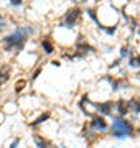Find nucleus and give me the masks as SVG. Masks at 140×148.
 Listing matches in <instances>:
<instances>
[{
    "label": "nucleus",
    "mask_w": 140,
    "mask_h": 148,
    "mask_svg": "<svg viewBox=\"0 0 140 148\" xmlns=\"http://www.w3.org/2000/svg\"><path fill=\"white\" fill-rule=\"evenodd\" d=\"M91 132H99V133H106L109 130L107 123L104 120L102 115H92L91 117V123H89Z\"/></svg>",
    "instance_id": "7ed1b4c3"
},
{
    "label": "nucleus",
    "mask_w": 140,
    "mask_h": 148,
    "mask_svg": "<svg viewBox=\"0 0 140 148\" xmlns=\"http://www.w3.org/2000/svg\"><path fill=\"white\" fill-rule=\"evenodd\" d=\"M114 109L119 112V115H127L129 114V109H127V102L124 101H119V102H114Z\"/></svg>",
    "instance_id": "423d86ee"
},
{
    "label": "nucleus",
    "mask_w": 140,
    "mask_h": 148,
    "mask_svg": "<svg viewBox=\"0 0 140 148\" xmlns=\"http://www.w3.org/2000/svg\"><path fill=\"white\" fill-rule=\"evenodd\" d=\"M35 145H36V148H54L53 145L49 142H46L43 137H40V135H35Z\"/></svg>",
    "instance_id": "0eeeda50"
},
{
    "label": "nucleus",
    "mask_w": 140,
    "mask_h": 148,
    "mask_svg": "<svg viewBox=\"0 0 140 148\" xmlns=\"http://www.w3.org/2000/svg\"><path fill=\"white\" fill-rule=\"evenodd\" d=\"M99 30L106 32L107 35H114V33L117 32V25H112V27H102V25H99Z\"/></svg>",
    "instance_id": "f8f14e48"
},
{
    "label": "nucleus",
    "mask_w": 140,
    "mask_h": 148,
    "mask_svg": "<svg viewBox=\"0 0 140 148\" xmlns=\"http://www.w3.org/2000/svg\"><path fill=\"white\" fill-rule=\"evenodd\" d=\"M18 143H20V138H15V140H13V142H12L10 148H18Z\"/></svg>",
    "instance_id": "f3484780"
},
{
    "label": "nucleus",
    "mask_w": 140,
    "mask_h": 148,
    "mask_svg": "<svg viewBox=\"0 0 140 148\" xmlns=\"http://www.w3.org/2000/svg\"><path fill=\"white\" fill-rule=\"evenodd\" d=\"M94 109H96L101 115H107V117H112V110H114V102H96V104H92Z\"/></svg>",
    "instance_id": "39448f33"
},
{
    "label": "nucleus",
    "mask_w": 140,
    "mask_h": 148,
    "mask_svg": "<svg viewBox=\"0 0 140 148\" xmlns=\"http://www.w3.org/2000/svg\"><path fill=\"white\" fill-rule=\"evenodd\" d=\"M8 77H10V73H8V71H5V73H0V86L3 84V82H7V81H8Z\"/></svg>",
    "instance_id": "2eb2a0df"
},
{
    "label": "nucleus",
    "mask_w": 140,
    "mask_h": 148,
    "mask_svg": "<svg viewBox=\"0 0 140 148\" xmlns=\"http://www.w3.org/2000/svg\"><path fill=\"white\" fill-rule=\"evenodd\" d=\"M40 73H41V68H38L36 71L33 73V77H32V81H35V79H36V77H38V74H40Z\"/></svg>",
    "instance_id": "a211bd4d"
},
{
    "label": "nucleus",
    "mask_w": 140,
    "mask_h": 148,
    "mask_svg": "<svg viewBox=\"0 0 140 148\" xmlns=\"http://www.w3.org/2000/svg\"><path fill=\"white\" fill-rule=\"evenodd\" d=\"M25 86H27V81H25V79H20V81L15 84V92H22V89L25 87Z\"/></svg>",
    "instance_id": "4468645a"
},
{
    "label": "nucleus",
    "mask_w": 140,
    "mask_h": 148,
    "mask_svg": "<svg viewBox=\"0 0 140 148\" xmlns=\"http://www.w3.org/2000/svg\"><path fill=\"white\" fill-rule=\"evenodd\" d=\"M110 133L117 140H125L134 133V127L132 123L127 122L124 117H112V127H110Z\"/></svg>",
    "instance_id": "f03ea898"
},
{
    "label": "nucleus",
    "mask_w": 140,
    "mask_h": 148,
    "mask_svg": "<svg viewBox=\"0 0 140 148\" xmlns=\"http://www.w3.org/2000/svg\"><path fill=\"white\" fill-rule=\"evenodd\" d=\"M129 66L130 68H140V54H137V56H130L129 58Z\"/></svg>",
    "instance_id": "9d476101"
},
{
    "label": "nucleus",
    "mask_w": 140,
    "mask_h": 148,
    "mask_svg": "<svg viewBox=\"0 0 140 148\" xmlns=\"http://www.w3.org/2000/svg\"><path fill=\"white\" fill-rule=\"evenodd\" d=\"M119 63H120V59H117V61H114V64H112V68H115V66H119Z\"/></svg>",
    "instance_id": "412c9836"
},
{
    "label": "nucleus",
    "mask_w": 140,
    "mask_h": 148,
    "mask_svg": "<svg viewBox=\"0 0 140 148\" xmlns=\"http://www.w3.org/2000/svg\"><path fill=\"white\" fill-rule=\"evenodd\" d=\"M63 148H66V147H65V145H63Z\"/></svg>",
    "instance_id": "5701e85b"
},
{
    "label": "nucleus",
    "mask_w": 140,
    "mask_h": 148,
    "mask_svg": "<svg viewBox=\"0 0 140 148\" xmlns=\"http://www.w3.org/2000/svg\"><path fill=\"white\" fill-rule=\"evenodd\" d=\"M120 56H122V58L129 56V49H127V48H122V49H120Z\"/></svg>",
    "instance_id": "dca6fc26"
},
{
    "label": "nucleus",
    "mask_w": 140,
    "mask_h": 148,
    "mask_svg": "<svg viewBox=\"0 0 140 148\" xmlns=\"http://www.w3.org/2000/svg\"><path fill=\"white\" fill-rule=\"evenodd\" d=\"M127 109H129V112L132 110L134 114H140V101H137V99H130V101L127 102Z\"/></svg>",
    "instance_id": "6e6552de"
},
{
    "label": "nucleus",
    "mask_w": 140,
    "mask_h": 148,
    "mask_svg": "<svg viewBox=\"0 0 140 148\" xmlns=\"http://www.w3.org/2000/svg\"><path fill=\"white\" fill-rule=\"evenodd\" d=\"M10 3L12 5H15V7H20L22 5V0H10Z\"/></svg>",
    "instance_id": "6ab92c4d"
},
{
    "label": "nucleus",
    "mask_w": 140,
    "mask_h": 148,
    "mask_svg": "<svg viewBox=\"0 0 140 148\" xmlns=\"http://www.w3.org/2000/svg\"><path fill=\"white\" fill-rule=\"evenodd\" d=\"M79 16H81V10L79 8H71L68 13L65 15V21L59 25V27H65V28H73L78 23L79 20Z\"/></svg>",
    "instance_id": "20e7f679"
},
{
    "label": "nucleus",
    "mask_w": 140,
    "mask_h": 148,
    "mask_svg": "<svg viewBox=\"0 0 140 148\" xmlns=\"http://www.w3.org/2000/svg\"><path fill=\"white\" fill-rule=\"evenodd\" d=\"M86 12H87V15H89V18H91L96 25H99V18H97V15H96V10H94V8H87Z\"/></svg>",
    "instance_id": "ddd939ff"
},
{
    "label": "nucleus",
    "mask_w": 140,
    "mask_h": 148,
    "mask_svg": "<svg viewBox=\"0 0 140 148\" xmlns=\"http://www.w3.org/2000/svg\"><path fill=\"white\" fill-rule=\"evenodd\" d=\"M97 2H101V0H97Z\"/></svg>",
    "instance_id": "393cba45"
},
{
    "label": "nucleus",
    "mask_w": 140,
    "mask_h": 148,
    "mask_svg": "<svg viewBox=\"0 0 140 148\" xmlns=\"http://www.w3.org/2000/svg\"><path fill=\"white\" fill-rule=\"evenodd\" d=\"M49 117H51V115H49L48 112H46V114H43V115H40V117H38V119H36L35 122H32V127H36V125H40V123H43V122H46V120L49 119Z\"/></svg>",
    "instance_id": "9b49d317"
},
{
    "label": "nucleus",
    "mask_w": 140,
    "mask_h": 148,
    "mask_svg": "<svg viewBox=\"0 0 140 148\" xmlns=\"http://www.w3.org/2000/svg\"><path fill=\"white\" fill-rule=\"evenodd\" d=\"M33 30L30 27H25V28H16L15 32H12L10 35H7L2 43H3V46H5V51L12 53L13 49H16V53L18 51H22L23 46H25V43L28 40V35L32 33Z\"/></svg>",
    "instance_id": "f257e3e1"
},
{
    "label": "nucleus",
    "mask_w": 140,
    "mask_h": 148,
    "mask_svg": "<svg viewBox=\"0 0 140 148\" xmlns=\"http://www.w3.org/2000/svg\"><path fill=\"white\" fill-rule=\"evenodd\" d=\"M41 48H43V51L46 54H53L54 53V46H53V43L49 41V40H43V41H41Z\"/></svg>",
    "instance_id": "1a4fd4ad"
},
{
    "label": "nucleus",
    "mask_w": 140,
    "mask_h": 148,
    "mask_svg": "<svg viewBox=\"0 0 140 148\" xmlns=\"http://www.w3.org/2000/svg\"><path fill=\"white\" fill-rule=\"evenodd\" d=\"M3 27H5V20H3V16L0 15V30H2Z\"/></svg>",
    "instance_id": "aec40b11"
},
{
    "label": "nucleus",
    "mask_w": 140,
    "mask_h": 148,
    "mask_svg": "<svg viewBox=\"0 0 140 148\" xmlns=\"http://www.w3.org/2000/svg\"><path fill=\"white\" fill-rule=\"evenodd\" d=\"M139 79H140V74H139Z\"/></svg>",
    "instance_id": "b1692460"
},
{
    "label": "nucleus",
    "mask_w": 140,
    "mask_h": 148,
    "mask_svg": "<svg viewBox=\"0 0 140 148\" xmlns=\"http://www.w3.org/2000/svg\"><path fill=\"white\" fill-rule=\"evenodd\" d=\"M137 133H139V135H140V128H139V130H137Z\"/></svg>",
    "instance_id": "4be33fe9"
}]
</instances>
